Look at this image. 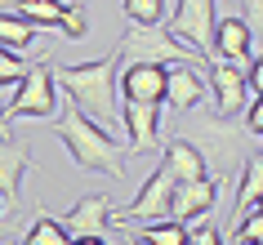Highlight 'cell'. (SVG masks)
Wrapping results in <instances>:
<instances>
[{
  "label": "cell",
  "mask_w": 263,
  "mask_h": 245,
  "mask_svg": "<svg viewBox=\"0 0 263 245\" xmlns=\"http://www.w3.org/2000/svg\"><path fill=\"white\" fill-rule=\"evenodd\" d=\"M246 116H223V111H183L179 121V138H187V143H196V152L205 156L210 174L223 183H232L236 174H241V165H246Z\"/></svg>",
  "instance_id": "1"
},
{
  "label": "cell",
  "mask_w": 263,
  "mask_h": 245,
  "mask_svg": "<svg viewBox=\"0 0 263 245\" xmlns=\"http://www.w3.org/2000/svg\"><path fill=\"white\" fill-rule=\"evenodd\" d=\"M116 71H121V58L111 49L107 58H94V63H67V67H54L58 85L67 89V98L85 116H94L98 125H116L121 121V89H116Z\"/></svg>",
  "instance_id": "2"
},
{
  "label": "cell",
  "mask_w": 263,
  "mask_h": 245,
  "mask_svg": "<svg viewBox=\"0 0 263 245\" xmlns=\"http://www.w3.org/2000/svg\"><path fill=\"white\" fill-rule=\"evenodd\" d=\"M58 143L67 147V156L81 169H103V174L111 178H125V143H116V134H111L107 125H98L94 116H85L76 103L71 107H63V116H58Z\"/></svg>",
  "instance_id": "3"
},
{
  "label": "cell",
  "mask_w": 263,
  "mask_h": 245,
  "mask_svg": "<svg viewBox=\"0 0 263 245\" xmlns=\"http://www.w3.org/2000/svg\"><path fill=\"white\" fill-rule=\"evenodd\" d=\"M5 116L9 121H58V76L49 58L27 67V76L14 85V98L5 103Z\"/></svg>",
  "instance_id": "4"
},
{
  "label": "cell",
  "mask_w": 263,
  "mask_h": 245,
  "mask_svg": "<svg viewBox=\"0 0 263 245\" xmlns=\"http://www.w3.org/2000/svg\"><path fill=\"white\" fill-rule=\"evenodd\" d=\"M116 58H121V67H134V63H205L192 45L174 41L165 27H129L116 45Z\"/></svg>",
  "instance_id": "5"
},
{
  "label": "cell",
  "mask_w": 263,
  "mask_h": 245,
  "mask_svg": "<svg viewBox=\"0 0 263 245\" xmlns=\"http://www.w3.org/2000/svg\"><path fill=\"white\" fill-rule=\"evenodd\" d=\"M170 196H174V174L165 169V161H156V169L143 178V187L134 192V201L116 210L111 223H121V228H134V223H161L170 218Z\"/></svg>",
  "instance_id": "6"
},
{
  "label": "cell",
  "mask_w": 263,
  "mask_h": 245,
  "mask_svg": "<svg viewBox=\"0 0 263 245\" xmlns=\"http://www.w3.org/2000/svg\"><path fill=\"white\" fill-rule=\"evenodd\" d=\"M214 5L219 0H179L174 14H170V36L183 45H192L201 58H214Z\"/></svg>",
  "instance_id": "7"
},
{
  "label": "cell",
  "mask_w": 263,
  "mask_h": 245,
  "mask_svg": "<svg viewBox=\"0 0 263 245\" xmlns=\"http://www.w3.org/2000/svg\"><path fill=\"white\" fill-rule=\"evenodd\" d=\"M214 201H219V178H192V183H174V196H170V218L179 223H201L205 214H214Z\"/></svg>",
  "instance_id": "8"
},
{
  "label": "cell",
  "mask_w": 263,
  "mask_h": 245,
  "mask_svg": "<svg viewBox=\"0 0 263 245\" xmlns=\"http://www.w3.org/2000/svg\"><path fill=\"white\" fill-rule=\"evenodd\" d=\"M210 94H214V107H219L223 116H246V107H250L246 67H236V63H214V67H210Z\"/></svg>",
  "instance_id": "9"
},
{
  "label": "cell",
  "mask_w": 263,
  "mask_h": 245,
  "mask_svg": "<svg viewBox=\"0 0 263 245\" xmlns=\"http://www.w3.org/2000/svg\"><path fill=\"white\" fill-rule=\"evenodd\" d=\"M116 89L125 103H165V63H134L116 71Z\"/></svg>",
  "instance_id": "10"
},
{
  "label": "cell",
  "mask_w": 263,
  "mask_h": 245,
  "mask_svg": "<svg viewBox=\"0 0 263 245\" xmlns=\"http://www.w3.org/2000/svg\"><path fill=\"white\" fill-rule=\"evenodd\" d=\"M205 103V81H201V63H165V107L192 111Z\"/></svg>",
  "instance_id": "11"
},
{
  "label": "cell",
  "mask_w": 263,
  "mask_h": 245,
  "mask_svg": "<svg viewBox=\"0 0 263 245\" xmlns=\"http://www.w3.org/2000/svg\"><path fill=\"white\" fill-rule=\"evenodd\" d=\"M161 107H165V103H125L121 121H125V134H129L125 147H134V152H152L156 147V134H161Z\"/></svg>",
  "instance_id": "12"
},
{
  "label": "cell",
  "mask_w": 263,
  "mask_h": 245,
  "mask_svg": "<svg viewBox=\"0 0 263 245\" xmlns=\"http://www.w3.org/2000/svg\"><path fill=\"white\" fill-rule=\"evenodd\" d=\"M250 49H254V36H250L246 18L241 14H228L214 23V54L223 63H236V67H250Z\"/></svg>",
  "instance_id": "13"
},
{
  "label": "cell",
  "mask_w": 263,
  "mask_h": 245,
  "mask_svg": "<svg viewBox=\"0 0 263 245\" xmlns=\"http://www.w3.org/2000/svg\"><path fill=\"white\" fill-rule=\"evenodd\" d=\"M31 147L18 143V138H0V196L14 205L18 201V187H23V174L31 169Z\"/></svg>",
  "instance_id": "14"
},
{
  "label": "cell",
  "mask_w": 263,
  "mask_h": 245,
  "mask_svg": "<svg viewBox=\"0 0 263 245\" xmlns=\"http://www.w3.org/2000/svg\"><path fill=\"white\" fill-rule=\"evenodd\" d=\"M111 223V201L107 196H81L67 214V232L71 236H98Z\"/></svg>",
  "instance_id": "15"
},
{
  "label": "cell",
  "mask_w": 263,
  "mask_h": 245,
  "mask_svg": "<svg viewBox=\"0 0 263 245\" xmlns=\"http://www.w3.org/2000/svg\"><path fill=\"white\" fill-rule=\"evenodd\" d=\"M161 161H165V169L174 174V183H192V178H205V174H210L205 156H201L196 143H187V138H174Z\"/></svg>",
  "instance_id": "16"
},
{
  "label": "cell",
  "mask_w": 263,
  "mask_h": 245,
  "mask_svg": "<svg viewBox=\"0 0 263 245\" xmlns=\"http://www.w3.org/2000/svg\"><path fill=\"white\" fill-rule=\"evenodd\" d=\"M259 196H263V152H250L246 165H241V187L232 196V214H246Z\"/></svg>",
  "instance_id": "17"
},
{
  "label": "cell",
  "mask_w": 263,
  "mask_h": 245,
  "mask_svg": "<svg viewBox=\"0 0 263 245\" xmlns=\"http://www.w3.org/2000/svg\"><path fill=\"white\" fill-rule=\"evenodd\" d=\"M67 5H71V0H18L14 14H18V18H27L31 27H49V31H58V27H63V18H67Z\"/></svg>",
  "instance_id": "18"
},
{
  "label": "cell",
  "mask_w": 263,
  "mask_h": 245,
  "mask_svg": "<svg viewBox=\"0 0 263 245\" xmlns=\"http://www.w3.org/2000/svg\"><path fill=\"white\" fill-rule=\"evenodd\" d=\"M71 241H76V236L67 232V223H58V218L45 214V210L31 218V228L23 232V245H71Z\"/></svg>",
  "instance_id": "19"
},
{
  "label": "cell",
  "mask_w": 263,
  "mask_h": 245,
  "mask_svg": "<svg viewBox=\"0 0 263 245\" xmlns=\"http://www.w3.org/2000/svg\"><path fill=\"white\" fill-rule=\"evenodd\" d=\"M36 36H41V27H31L27 18H18V14H0V45L5 49H31L36 45Z\"/></svg>",
  "instance_id": "20"
},
{
  "label": "cell",
  "mask_w": 263,
  "mask_h": 245,
  "mask_svg": "<svg viewBox=\"0 0 263 245\" xmlns=\"http://www.w3.org/2000/svg\"><path fill=\"white\" fill-rule=\"evenodd\" d=\"M121 9L129 27H161L165 23V0H125Z\"/></svg>",
  "instance_id": "21"
},
{
  "label": "cell",
  "mask_w": 263,
  "mask_h": 245,
  "mask_svg": "<svg viewBox=\"0 0 263 245\" xmlns=\"http://www.w3.org/2000/svg\"><path fill=\"white\" fill-rule=\"evenodd\" d=\"M147 245H187V223L179 218H161V223H143L139 232Z\"/></svg>",
  "instance_id": "22"
},
{
  "label": "cell",
  "mask_w": 263,
  "mask_h": 245,
  "mask_svg": "<svg viewBox=\"0 0 263 245\" xmlns=\"http://www.w3.org/2000/svg\"><path fill=\"white\" fill-rule=\"evenodd\" d=\"M23 76H27V58L18 54V49H5V45H0V89L18 85Z\"/></svg>",
  "instance_id": "23"
},
{
  "label": "cell",
  "mask_w": 263,
  "mask_h": 245,
  "mask_svg": "<svg viewBox=\"0 0 263 245\" xmlns=\"http://www.w3.org/2000/svg\"><path fill=\"white\" fill-rule=\"evenodd\" d=\"M63 36H67V41H85V36H89V14H85V0H71L67 5V18H63Z\"/></svg>",
  "instance_id": "24"
},
{
  "label": "cell",
  "mask_w": 263,
  "mask_h": 245,
  "mask_svg": "<svg viewBox=\"0 0 263 245\" xmlns=\"http://www.w3.org/2000/svg\"><path fill=\"white\" fill-rule=\"evenodd\" d=\"M241 18L254 41H263V0H241Z\"/></svg>",
  "instance_id": "25"
},
{
  "label": "cell",
  "mask_w": 263,
  "mask_h": 245,
  "mask_svg": "<svg viewBox=\"0 0 263 245\" xmlns=\"http://www.w3.org/2000/svg\"><path fill=\"white\" fill-rule=\"evenodd\" d=\"M187 245H228V241H223V232H219V228H210L205 218H201V228L187 232Z\"/></svg>",
  "instance_id": "26"
},
{
  "label": "cell",
  "mask_w": 263,
  "mask_h": 245,
  "mask_svg": "<svg viewBox=\"0 0 263 245\" xmlns=\"http://www.w3.org/2000/svg\"><path fill=\"white\" fill-rule=\"evenodd\" d=\"M246 129L263 138V94H254V98H250V107H246Z\"/></svg>",
  "instance_id": "27"
},
{
  "label": "cell",
  "mask_w": 263,
  "mask_h": 245,
  "mask_svg": "<svg viewBox=\"0 0 263 245\" xmlns=\"http://www.w3.org/2000/svg\"><path fill=\"white\" fill-rule=\"evenodd\" d=\"M246 81H250V94H263V54H259V58H250Z\"/></svg>",
  "instance_id": "28"
},
{
  "label": "cell",
  "mask_w": 263,
  "mask_h": 245,
  "mask_svg": "<svg viewBox=\"0 0 263 245\" xmlns=\"http://www.w3.org/2000/svg\"><path fill=\"white\" fill-rule=\"evenodd\" d=\"M71 245H107V241H103V232H98V236H76Z\"/></svg>",
  "instance_id": "29"
},
{
  "label": "cell",
  "mask_w": 263,
  "mask_h": 245,
  "mask_svg": "<svg viewBox=\"0 0 263 245\" xmlns=\"http://www.w3.org/2000/svg\"><path fill=\"white\" fill-rule=\"evenodd\" d=\"M0 138H9V116H5V103H0Z\"/></svg>",
  "instance_id": "30"
},
{
  "label": "cell",
  "mask_w": 263,
  "mask_h": 245,
  "mask_svg": "<svg viewBox=\"0 0 263 245\" xmlns=\"http://www.w3.org/2000/svg\"><path fill=\"white\" fill-rule=\"evenodd\" d=\"M5 214H9V201H5V196H0V218H5Z\"/></svg>",
  "instance_id": "31"
},
{
  "label": "cell",
  "mask_w": 263,
  "mask_h": 245,
  "mask_svg": "<svg viewBox=\"0 0 263 245\" xmlns=\"http://www.w3.org/2000/svg\"><path fill=\"white\" fill-rule=\"evenodd\" d=\"M125 245H147V241H143V236H129V241H125Z\"/></svg>",
  "instance_id": "32"
},
{
  "label": "cell",
  "mask_w": 263,
  "mask_h": 245,
  "mask_svg": "<svg viewBox=\"0 0 263 245\" xmlns=\"http://www.w3.org/2000/svg\"><path fill=\"white\" fill-rule=\"evenodd\" d=\"M0 236H5V218H0Z\"/></svg>",
  "instance_id": "33"
},
{
  "label": "cell",
  "mask_w": 263,
  "mask_h": 245,
  "mask_svg": "<svg viewBox=\"0 0 263 245\" xmlns=\"http://www.w3.org/2000/svg\"><path fill=\"white\" fill-rule=\"evenodd\" d=\"M254 205H259V210H263V196H259V201H254Z\"/></svg>",
  "instance_id": "34"
},
{
  "label": "cell",
  "mask_w": 263,
  "mask_h": 245,
  "mask_svg": "<svg viewBox=\"0 0 263 245\" xmlns=\"http://www.w3.org/2000/svg\"><path fill=\"white\" fill-rule=\"evenodd\" d=\"M254 245H263V241H254Z\"/></svg>",
  "instance_id": "35"
},
{
  "label": "cell",
  "mask_w": 263,
  "mask_h": 245,
  "mask_svg": "<svg viewBox=\"0 0 263 245\" xmlns=\"http://www.w3.org/2000/svg\"><path fill=\"white\" fill-rule=\"evenodd\" d=\"M259 152H263V143H259Z\"/></svg>",
  "instance_id": "36"
}]
</instances>
